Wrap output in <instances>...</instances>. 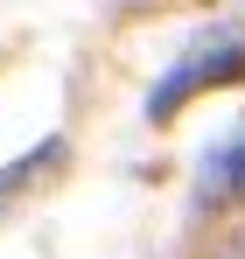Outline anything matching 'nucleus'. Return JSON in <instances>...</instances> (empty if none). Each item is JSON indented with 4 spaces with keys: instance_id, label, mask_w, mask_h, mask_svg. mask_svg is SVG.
Wrapping results in <instances>:
<instances>
[{
    "instance_id": "obj_3",
    "label": "nucleus",
    "mask_w": 245,
    "mask_h": 259,
    "mask_svg": "<svg viewBox=\"0 0 245 259\" xmlns=\"http://www.w3.org/2000/svg\"><path fill=\"white\" fill-rule=\"evenodd\" d=\"M231 259H245V238H238V245H231Z\"/></svg>"
},
{
    "instance_id": "obj_2",
    "label": "nucleus",
    "mask_w": 245,
    "mask_h": 259,
    "mask_svg": "<svg viewBox=\"0 0 245 259\" xmlns=\"http://www.w3.org/2000/svg\"><path fill=\"white\" fill-rule=\"evenodd\" d=\"M196 196H203V203H231V196H245V133L203 161V182H196Z\"/></svg>"
},
{
    "instance_id": "obj_1",
    "label": "nucleus",
    "mask_w": 245,
    "mask_h": 259,
    "mask_svg": "<svg viewBox=\"0 0 245 259\" xmlns=\"http://www.w3.org/2000/svg\"><path fill=\"white\" fill-rule=\"evenodd\" d=\"M245 77V42H217V49H189L175 70H168L161 84L147 91V119L168 126L175 112H182V98H203V91H224Z\"/></svg>"
}]
</instances>
